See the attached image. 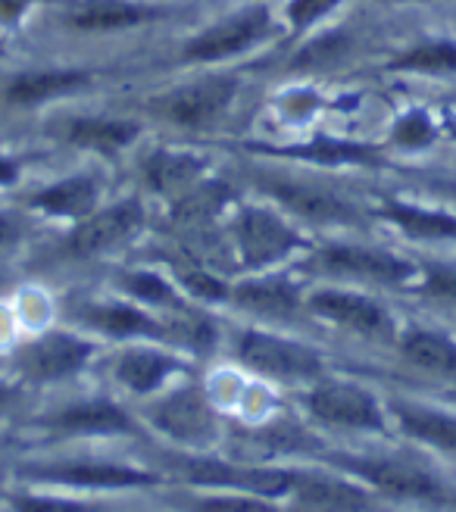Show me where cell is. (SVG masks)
Wrapping results in <instances>:
<instances>
[{
	"label": "cell",
	"mask_w": 456,
	"mask_h": 512,
	"mask_svg": "<svg viewBox=\"0 0 456 512\" xmlns=\"http://www.w3.org/2000/svg\"><path fill=\"white\" fill-rule=\"evenodd\" d=\"M157 469L166 481H179L185 488L200 491H241L282 500L294 481L297 469L278 466V463H253V459H228L216 450L207 453H188V450H169L157 456Z\"/></svg>",
	"instance_id": "1"
},
{
	"label": "cell",
	"mask_w": 456,
	"mask_h": 512,
	"mask_svg": "<svg viewBox=\"0 0 456 512\" xmlns=\"http://www.w3.org/2000/svg\"><path fill=\"white\" fill-rule=\"evenodd\" d=\"M316 463H325L350 478L363 481L382 500H410L444 506L447 488L441 475L416 456L388 450H319Z\"/></svg>",
	"instance_id": "2"
},
{
	"label": "cell",
	"mask_w": 456,
	"mask_h": 512,
	"mask_svg": "<svg viewBox=\"0 0 456 512\" xmlns=\"http://www.w3.org/2000/svg\"><path fill=\"white\" fill-rule=\"evenodd\" d=\"M260 194H266L278 210H285L294 222L316 228H363L372 222V207L344 194L338 185H322L316 178L291 172H260L250 175Z\"/></svg>",
	"instance_id": "3"
},
{
	"label": "cell",
	"mask_w": 456,
	"mask_h": 512,
	"mask_svg": "<svg viewBox=\"0 0 456 512\" xmlns=\"http://www.w3.org/2000/svg\"><path fill=\"white\" fill-rule=\"evenodd\" d=\"M232 247L247 272H272L310 247L300 225L275 203H241L228 222Z\"/></svg>",
	"instance_id": "4"
},
{
	"label": "cell",
	"mask_w": 456,
	"mask_h": 512,
	"mask_svg": "<svg viewBox=\"0 0 456 512\" xmlns=\"http://www.w3.org/2000/svg\"><path fill=\"white\" fill-rule=\"evenodd\" d=\"M232 356L263 381L272 384H297L310 388L313 381L328 375V363L322 350L307 341H297L282 331L266 328H238L232 338Z\"/></svg>",
	"instance_id": "5"
},
{
	"label": "cell",
	"mask_w": 456,
	"mask_h": 512,
	"mask_svg": "<svg viewBox=\"0 0 456 512\" xmlns=\"http://www.w3.org/2000/svg\"><path fill=\"white\" fill-rule=\"evenodd\" d=\"M307 272L335 278L338 285H375V288H413L419 281V263L388 247L363 241H328L310 250Z\"/></svg>",
	"instance_id": "6"
},
{
	"label": "cell",
	"mask_w": 456,
	"mask_h": 512,
	"mask_svg": "<svg viewBox=\"0 0 456 512\" xmlns=\"http://www.w3.org/2000/svg\"><path fill=\"white\" fill-rule=\"evenodd\" d=\"M25 481L44 484V488H69V491H141L163 488L166 475L157 466H132L116 459L97 456H60V459H29L16 469Z\"/></svg>",
	"instance_id": "7"
},
{
	"label": "cell",
	"mask_w": 456,
	"mask_h": 512,
	"mask_svg": "<svg viewBox=\"0 0 456 512\" xmlns=\"http://www.w3.org/2000/svg\"><path fill=\"white\" fill-rule=\"evenodd\" d=\"M144 422L172 447L188 453H207L225 438L210 394L197 384L154 394V400L144 406Z\"/></svg>",
	"instance_id": "8"
},
{
	"label": "cell",
	"mask_w": 456,
	"mask_h": 512,
	"mask_svg": "<svg viewBox=\"0 0 456 512\" xmlns=\"http://www.w3.org/2000/svg\"><path fill=\"white\" fill-rule=\"evenodd\" d=\"M303 413L316 425L347 434H388V406L372 388L347 378H319L303 394Z\"/></svg>",
	"instance_id": "9"
},
{
	"label": "cell",
	"mask_w": 456,
	"mask_h": 512,
	"mask_svg": "<svg viewBox=\"0 0 456 512\" xmlns=\"http://www.w3.org/2000/svg\"><path fill=\"white\" fill-rule=\"evenodd\" d=\"M307 313L332 322L335 328L347 331V335L360 341H378V344H394L400 335V325L391 316V310L382 300H372L369 294H360L347 285H322L303 294Z\"/></svg>",
	"instance_id": "10"
},
{
	"label": "cell",
	"mask_w": 456,
	"mask_h": 512,
	"mask_svg": "<svg viewBox=\"0 0 456 512\" xmlns=\"http://www.w3.org/2000/svg\"><path fill=\"white\" fill-rule=\"evenodd\" d=\"M144 203L141 197H122L104 210H94L91 216L79 219L69 235L57 247V260L60 263H91L97 256H104L125 241H132L141 228H144Z\"/></svg>",
	"instance_id": "11"
},
{
	"label": "cell",
	"mask_w": 456,
	"mask_h": 512,
	"mask_svg": "<svg viewBox=\"0 0 456 512\" xmlns=\"http://www.w3.org/2000/svg\"><path fill=\"white\" fill-rule=\"evenodd\" d=\"M282 506L285 512H382V497L347 472L316 463L294 472Z\"/></svg>",
	"instance_id": "12"
},
{
	"label": "cell",
	"mask_w": 456,
	"mask_h": 512,
	"mask_svg": "<svg viewBox=\"0 0 456 512\" xmlns=\"http://www.w3.org/2000/svg\"><path fill=\"white\" fill-rule=\"evenodd\" d=\"M35 428H41L47 438H60V441H72V438H122V434H132V438H141L144 428L135 422V416L129 409H122L116 400L110 397H75V400H63L54 409H47L35 419Z\"/></svg>",
	"instance_id": "13"
},
{
	"label": "cell",
	"mask_w": 456,
	"mask_h": 512,
	"mask_svg": "<svg viewBox=\"0 0 456 512\" xmlns=\"http://www.w3.org/2000/svg\"><path fill=\"white\" fill-rule=\"evenodd\" d=\"M94 341L72 331H47L16 350V375L29 384H63L88 369L94 360Z\"/></svg>",
	"instance_id": "14"
},
{
	"label": "cell",
	"mask_w": 456,
	"mask_h": 512,
	"mask_svg": "<svg viewBox=\"0 0 456 512\" xmlns=\"http://www.w3.org/2000/svg\"><path fill=\"white\" fill-rule=\"evenodd\" d=\"M182 372H188V363L182 356H175L166 347H150L144 341H135L132 347L119 350L110 363L113 381L135 397H154L166 391V384Z\"/></svg>",
	"instance_id": "15"
},
{
	"label": "cell",
	"mask_w": 456,
	"mask_h": 512,
	"mask_svg": "<svg viewBox=\"0 0 456 512\" xmlns=\"http://www.w3.org/2000/svg\"><path fill=\"white\" fill-rule=\"evenodd\" d=\"M385 406H388V416L397 425L403 441L428 447L435 453L456 456V409L422 403V400L403 397V394L388 397Z\"/></svg>",
	"instance_id": "16"
},
{
	"label": "cell",
	"mask_w": 456,
	"mask_h": 512,
	"mask_svg": "<svg viewBox=\"0 0 456 512\" xmlns=\"http://www.w3.org/2000/svg\"><path fill=\"white\" fill-rule=\"evenodd\" d=\"M228 303L238 306L241 313L266 322H297L300 316H310L297 281L278 272H257V278L232 285Z\"/></svg>",
	"instance_id": "17"
},
{
	"label": "cell",
	"mask_w": 456,
	"mask_h": 512,
	"mask_svg": "<svg viewBox=\"0 0 456 512\" xmlns=\"http://www.w3.org/2000/svg\"><path fill=\"white\" fill-rule=\"evenodd\" d=\"M238 91V79L232 75H213V79L185 85L179 91H172L166 97H160V113L182 128H207L213 125L222 110L235 100Z\"/></svg>",
	"instance_id": "18"
},
{
	"label": "cell",
	"mask_w": 456,
	"mask_h": 512,
	"mask_svg": "<svg viewBox=\"0 0 456 512\" xmlns=\"http://www.w3.org/2000/svg\"><path fill=\"white\" fill-rule=\"evenodd\" d=\"M269 32V13L263 7L244 10L232 19H225L213 29L200 32L185 44V60L188 63H219L257 44Z\"/></svg>",
	"instance_id": "19"
},
{
	"label": "cell",
	"mask_w": 456,
	"mask_h": 512,
	"mask_svg": "<svg viewBox=\"0 0 456 512\" xmlns=\"http://www.w3.org/2000/svg\"><path fill=\"white\" fill-rule=\"evenodd\" d=\"M394 344H397L400 360L410 369H416L428 378L450 381L456 388V341L447 335V331L410 325L400 331Z\"/></svg>",
	"instance_id": "20"
},
{
	"label": "cell",
	"mask_w": 456,
	"mask_h": 512,
	"mask_svg": "<svg viewBox=\"0 0 456 512\" xmlns=\"http://www.w3.org/2000/svg\"><path fill=\"white\" fill-rule=\"evenodd\" d=\"M100 203V178L88 172H72L57 182L44 185L29 197V207L47 219H72L79 222L91 216Z\"/></svg>",
	"instance_id": "21"
},
{
	"label": "cell",
	"mask_w": 456,
	"mask_h": 512,
	"mask_svg": "<svg viewBox=\"0 0 456 512\" xmlns=\"http://www.w3.org/2000/svg\"><path fill=\"white\" fill-rule=\"evenodd\" d=\"M372 216L394 225L403 238L413 241H428V244L456 241V213L447 210H428L403 197H382V203L372 207Z\"/></svg>",
	"instance_id": "22"
},
{
	"label": "cell",
	"mask_w": 456,
	"mask_h": 512,
	"mask_svg": "<svg viewBox=\"0 0 456 512\" xmlns=\"http://www.w3.org/2000/svg\"><path fill=\"white\" fill-rule=\"evenodd\" d=\"M207 169V160L197 157V153L188 150H169V147H157L147 153V160L141 166L144 172V185L154 194H175L182 197L185 191H191L200 175Z\"/></svg>",
	"instance_id": "23"
},
{
	"label": "cell",
	"mask_w": 456,
	"mask_h": 512,
	"mask_svg": "<svg viewBox=\"0 0 456 512\" xmlns=\"http://www.w3.org/2000/svg\"><path fill=\"white\" fill-rule=\"evenodd\" d=\"M141 135V125L129 119H100V116H79L63 125V138L72 147H82L104 157H119L125 147H132Z\"/></svg>",
	"instance_id": "24"
},
{
	"label": "cell",
	"mask_w": 456,
	"mask_h": 512,
	"mask_svg": "<svg viewBox=\"0 0 456 512\" xmlns=\"http://www.w3.org/2000/svg\"><path fill=\"white\" fill-rule=\"evenodd\" d=\"M275 157H288L297 163H313V166H382V153L353 144V141H335V138H319L310 144H297V147H272Z\"/></svg>",
	"instance_id": "25"
},
{
	"label": "cell",
	"mask_w": 456,
	"mask_h": 512,
	"mask_svg": "<svg viewBox=\"0 0 456 512\" xmlns=\"http://www.w3.org/2000/svg\"><path fill=\"white\" fill-rule=\"evenodd\" d=\"M88 82V72L79 69H38V72H22L7 88L10 104L16 107H38L44 100H54L60 94H69Z\"/></svg>",
	"instance_id": "26"
},
{
	"label": "cell",
	"mask_w": 456,
	"mask_h": 512,
	"mask_svg": "<svg viewBox=\"0 0 456 512\" xmlns=\"http://www.w3.org/2000/svg\"><path fill=\"white\" fill-rule=\"evenodd\" d=\"M144 19V10L129 0H79L69 7L66 22L79 32H116Z\"/></svg>",
	"instance_id": "27"
},
{
	"label": "cell",
	"mask_w": 456,
	"mask_h": 512,
	"mask_svg": "<svg viewBox=\"0 0 456 512\" xmlns=\"http://www.w3.org/2000/svg\"><path fill=\"white\" fill-rule=\"evenodd\" d=\"M119 291L135 297L141 306L154 313H185V294L175 288V281L157 269H132L119 278Z\"/></svg>",
	"instance_id": "28"
},
{
	"label": "cell",
	"mask_w": 456,
	"mask_h": 512,
	"mask_svg": "<svg viewBox=\"0 0 456 512\" xmlns=\"http://www.w3.org/2000/svg\"><path fill=\"white\" fill-rule=\"evenodd\" d=\"M175 509L182 512H285L282 500L257 497V494H241V491H200L185 488L175 497Z\"/></svg>",
	"instance_id": "29"
},
{
	"label": "cell",
	"mask_w": 456,
	"mask_h": 512,
	"mask_svg": "<svg viewBox=\"0 0 456 512\" xmlns=\"http://www.w3.org/2000/svg\"><path fill=\"white\" fill-rule=\"evenodd\" d=\"M169 275L175 281V288L197 303H228V297H232V285H225L216 272L188 260V256L169 260Z\"/></svg>",
	"instance_id": "30"
},
{
	"label": "cell",
	"mask_w": 456,
	"mask_h": 512,
	"mask_svg": "<svg viewBox=\"0 0 456 512\" xmlns=\"http://www.w3.org/2000/svg\"><path fill=\"white\" fill-rule=\"evenodd\" d=\"M391 69L400 72H422V75H444L456 72V41L435 38V41H422L410 47L407 54H400Z\"/></svg>",
	"instance_id": "31"
},
{
	"label": "cell",
	"mask_w": 456,
	"mask_h": 512,
	"mask_svg": "<svg viewBox=\"0 0 456 512\" xmlns=\"http://www.w3.org/2000/svg\"><path fill=\"white\" fill-rule=\"evenodd\" d=\"M416 291L425 303L453 306L456 310V263H422Z\"/></svg>",
	"instance_id": "32"
},
{
	"label": "cell",
	"mask_w": 456,
	"mask_h": 512,
	"mask_svg": "<svg viewBox=\"0 0 456 512\" xmlns=\"http://www.w3.org/2000/svg\"><path fill=\"white\" fill-rule=\"evenodd\" d=\"M435 138H438V128H435L432 116L422 113V110L403 113L394 122V132H391V141L400 150H425V147L435 144Z\"/></svg>",
	"instance_id": "33"
},
{
	"label": "cell",
	"mask_w": 456,
	"mask_h": 512,
	"mask_svg": "<svg viewBox=\"0 0 456 512\" xmlns=\"http://www.w3.org/2000/svg\"><path fill=\"white\" fill-rule=\"evenodd\" d=\"M7 503L13 512H97L91 503H82V500L54 497V494H29V491L7 494Z\"/></svg>",
	"instance_id": "34"
},
{
	"label": "cell",
	"mask_w": 456,
	"mask_h": 512,
	"mask_svg": "<svg viewBox=\"0 0 456 512\" xmlns=\"http://www.w3.org/2000/svg\"><path fill=\"white\" fill-rule=\"evenodd\" d=\"M335 4H338V0H291L288 19L300 32V29H307V25H313L316 19H322L328 10H335Z\"/></svg>",
	"instance_id": "35"
},
{
	"label": "cell",
	"mask_w": 456,
	"mask_h": 512,
	"mask_svg": "<svg viewBox=\"0 0 456 512\" xmlns=\"http://www.w3.org/2000/svg\"><path fill=\"white\" fill-rule=\"evenodd\" d=\"M25 238V222L19 216L0 213V253H7L13 247H19V241Z\"/></svg>",
	"instance_id": "36"
},
{
	"label": "cell",
	"mask_w": 456,
	"mask_h": 512,
	"mask_svg": "<svg viewBox=\"0 0 456 512\" xmlns=\"http://www.w3.org/2000/svg\"><path fill=\"white\" fill-rule=\"evenodd\" d=\"M29 4H32V0H0V19H4V22H16Z\"/></svg>",
	"instance_id": "37"
},
{
	"label": "cell",
	"mask_w": 456,
	"mask_h": 512,
	"mask_svg": "<svg viewBox=\"0 0 456 512\" xmlns=\"http://www.w3.org/2000/svg\"><path fill=\"white\" fill-rule=\"evenodd\" d=\"M16 178H19V166H16V160L0 157V188H4V185H13Z\"/></svg>",
	"instance_id": "38"
},
{
	"label": "cell",
	"mask_w": 456,
	"mask_h": 512,
	"mask_svg": "<svg viewBox=\"0 0 456 512\" xmlns=\"http://www.w3.org/2000/svg\"><path fill=\"white\" fill-rule=\"evenodd\" d=\"M13 397H16V391L10 388V384L7 381H0V413H4V409L13 403Z\"/></svg>",
	"instance_id": "39"
},
{
	"label": "cell",
	"mask_w": 456,
	"mask_h": 512,
	"mask_svg": "<svg viewBox=\"0 0 456 512\" xmlns=\"http://www.w3.org/2000/svg\"><path fill=\"white\" fill-rule=\"evenodd\" d=\"M0 500H7V469L0 463Z\"/></svg>",
	"instance_id": "40"
},
{
	"label": "cell",
	"mask_w": 456,
	"mask_h": 512,
	"mask_svg": "<svg viewBox=\"0 0 456 512\" xmlns=\"http://www.w3.org/2000/svg\"><path fill=\"white\" fill-rule=\"evenodd\" d=\"M444 506H447L450 512H456V491H453V494L447 491V500H444Z\"/></svg>",
	"instance_id": "41"
},
{
	"label": "cell",
	"mask_w": 456,
	"mask_h": 512,
	"mask_svg": "<svg viewBox=\"0 0 456 512\" xmlns=\"http://www.w3.org/2000/svg\"><path fill=\"white\" fill-rule=\"evenodd\" d=\"M447 397H450V400L456 403V388H450V391H447Z\"/></svg>",
	"instance_id": "42"
}]
</instances>
